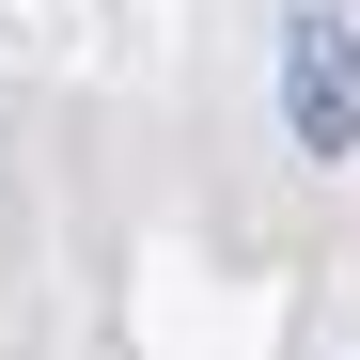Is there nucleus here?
Listing matches in <instances>:
<instances>
[{
    "instance_id": "1",
    "label": "nucleus",
    "mask_w": 360,
    "mask_h": 360,
    "mask_svg": "<svg viewBox=\"0 0 360 360\" xmlns=\"http://www.w3.org/2000/svg\"><path fill=\"white\" fill-rule=\"evenodd\" d=\"M282 126H297V157H360V32H345V0H314L282 32Z\"/></svg>"
}]
</instances>
